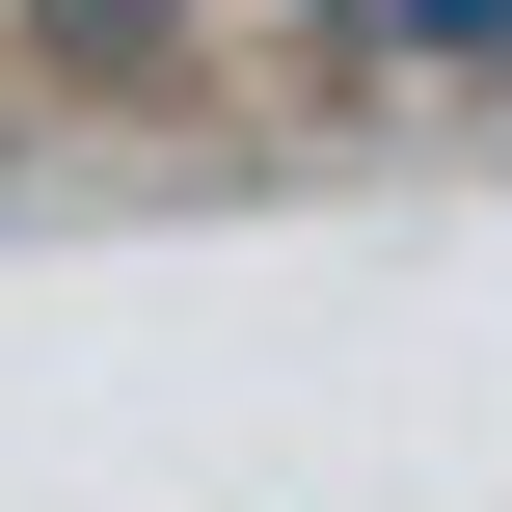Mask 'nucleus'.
Listing matches in <instances>:
<instances>
[{
	"label": "nucleus",
	"instance_id": "1",
	"mask_svg": "<svg viewBox=\"0 0 512 512\" xmlns=\"http://www.w3.org/2000/svg\"><path fill=\"white\" fill-rule=\"evenodd\" d=\"M189 54V0H54V81H162Z\"/></svg>",
	"mask_w": 512,
	"mask_h": 512
},
{
	"label": "nucleus",
	"instance_id": "2",
	"mask_svg": "<svg viewBox=\"0 0 512 512\" xmlns=\"http://www.w3.org/2000/svg\"><path fill=\"white\" fill-rule=\"evenodd\" d=\"M512 0H324V54H351V81H378V54H486Z\"/></svg>",
	"mask_w": 512,
	"mask_h": 512
}]
</instances>
